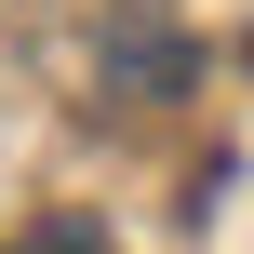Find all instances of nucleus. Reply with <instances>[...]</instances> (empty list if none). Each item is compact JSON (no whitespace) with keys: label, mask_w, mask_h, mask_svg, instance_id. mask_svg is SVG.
Returning a JSON list of instances; mask_svg holds the SVG:
<instances>
[{"label":"nucleus","mask_w":254,"mask_h":254,"mask_svg":"<svg viewBox=\"0 0 254 254\" xmlns=\"http://www.w3.org/2000/svg\"><path fill=\"white\" fill-rule=\"evenodd\" d=\"M241 67H254V40H241Z\"/></svg>","instance_id":"1"}]
</instances>
